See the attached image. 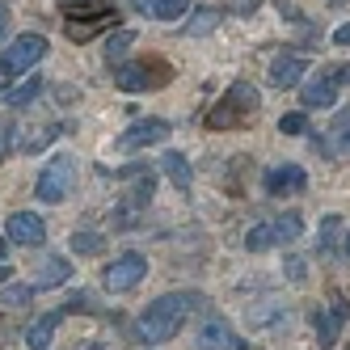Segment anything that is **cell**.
Instances as JSON below:
<instances>
[{"label": "cell", "mask_w": 350, "mask_h": 350, "mask_svg": "<svg viewBox=\"0 0 350 350\" xmlns=\"http://www.w3.org/2000/svg\"><path fill=\"white\" fill-rule=\"evenodd\" d=\"M304 72H308V64L299 59V55H279V59L270 64V85L274 89H295Z\"/></svg>", "instance_id": "12"}, {"label": "cell", "mask_w": 350, "mask_h": 350, "mask_svg": "<svg viewBox=\"0 0 350 350\" xmlns=\"http://www.w3.org/2000/svg\"><path fill=\"white\" fill-rule=\"evenodd\" d=\"M59 321H64V308L38 317V321L30 325V334H26V346H30V350H46V346H51V338H55V329H59Z\"/></svg>", "instance_id": "14"}, {"label": "cell", "mask_w": 350, "mask_h": 350, "mask_svg": "<svg viewBox=\"0 0 350 350\" xmlns=\"http://www.w3.org/2000/svg\"><path fill=\"white\" fill-rule=\"evenodd\" d=\"M161 139H169V122L165 118H144V122H131V127L118 135V148L122 152H139V148H152Z\"/></svg>", "instance_id": "8"}, {"label": "cell", "mask_w": 350, "mask_h": 350, "mask_svg": "<svg viewBox=\"0 0 350 350\" xmlns=\"http://www.w3.org/2000/svg\"><path fill=\"white\" fill-rule=\"evenodd\" d=\"M329 77H334L338 85H350V64H342V68H329Z\"/></svg>", "instance_id": "34"}, {"label": "cell", "mask_w": 350, "mask_h": 350, "mask_svg": "<svg viewBox=\"0 0 350 350\" xmlns=\"http://www.w3.org/2000/svg\"><path fill=\"white\" fill-rule=\"evenodd\" d=\"M279 131H283V135H304V131H308V118L299 114V110H295V114H283V118H279Z\"/></svg>", "instance_id": "28"}, {"label": "cell", "mask_w": 350, "mask_h": 350, "mask_svg": "<svg viewBox=\"0 0 350 350\" xmlns=\"http://www.w3.org/2000/svg\"><path fill=\"white\" fill-rule=\"evenodd\" d=\"M42 55H46V38L42 34H21V38H13V46H5V55H0V77H21V72H30Z\"/></svg>", "instance_id": "5"}, {"label": "cell", "mask_w": 350, "mask_h": 350, "mask_svg": "<svg viewBox=\"0 0 350 350\" xmlns=\"http://www.w3.org/2000/svg\"><path fill=\"white\" fill-rule=\"evenodd\" d=\"M334 139H338V152H350V110H342L338 118H334V131H329Z\"/></svg>", "instance_id": "27"}, {"label": "cell", "mask_w": 350, "mask_h": 350, "mask_svg": "<svg viewBox=\"0 0 350 350\" xmlns=\"http://www.w3.org/2000/svg\"><path fill=\"white\" fill-rule=\"evenodd\" d=\"M338 228H342V219H338V215H325V219H321V241H317V254H334V249H338Z\"/></svg>", "instance_id": "22"}, {"label": "cell", "mask_w": 350, "mask_h": 350, "mask_svg": "<svg viewBox=\"0 0 350 350\" xmlns=\"http://www.w3.org/2000/svg\"><path fill=\"white\" fill-rule=\"evenodd\" d=\"M131 42H135V34H131V30H110V34H106V59H110V64H114V59H122Z\"/></svg>", "instance_id": "23"}, {"label": "cell", "mask_w": 350, "mask_h": 350, "mask_svg": "<svg viewBox=\"0 0 350 350\" xmlns=\"http://www.w3.org/2000/svg\"><path fill=\"white\" fill-rule=\"evenodd\" d=\"M329 299H334V317H338V325H342V321H346V299H342L338 291H334Z\"/></svg>", "instance_id": "35"}, {"label": "cell", "mask_w": 350, "mask_h": 350, "mask_svg": "<svg viewBox=\"0 0 350 350\" xmlns=\"http://www.w3.org/2000/svg\"><path fill=\"white\" fill-rule=\"evenodd\" d=\"M9 274H13V270H9L5 262H0V283H5V279H9Z\"/></svg>", "instance_id": "37"}, {"label": "cell", "mask_w": 350, "mask_h": 350, "mask_svg": "<svg viewBox=\"0 0 350 350\" xmlns=\"http://www.w3.org/2000/svg\"><path fill=\"white\" fill-rule=\"evenodd\" d=\"M299 232H304L299 215H283V219H274V237H279V241H295Z\"/></svg>", "instance_id": "26"}, {"label": "cell", "mask_w": 350, "mask_h": 350, "mask_svg": "<svg viewBox=\"0 0 350 350\" xmlns=\"http://www.w3.org/2000/svg\"><path fill=\"white\" fill-rule=\"evenodd\" d=\"M342 249H346V254H350V237H346V241H342Z\"/></svg>", "instance_id": "38"}, {"label": "cell", "mask_w": 350, "mask_h": 350, "mask_svg": "<svg viewBox=\"0 0 350 350\" xmlns=\"http://www.w3.org/2000/svg\"><path fill=\"white\" fill-rule=\"evenodd\" d=\"M34 299V283H0V308H26Z\"/></svg>", "instance_id": "16"}, {"label": "cell", "mask_w": 350, "mask_h": 350, "mask_svg": "<svg viewBox=\"0 0 350 350\" xmlns=\"http://www.w3.org/2000/svg\"><path fill=\"white\" fill-rule=\"evenodd\" d=\"M81 13H89V17H68V26H64L72 42H89L97 34H110V26H114L110 5H93V9H81Z\"/></svg>", "instance_id": "7"}, {"label": "cell", "mask_w": 350, "mask_h": 350, "mask_svg": "<svg viewBox=\"0 0 350 350\" xmlns=\"http://www.w3.org/2000/svg\"><path fill=\"white\" fill-rule=\"evenodd\" d=\"M13 135H17V127L5 118L0 122V165H5V157H9V148H13Z\"/></svg>", "instance_id": "29"}, {"label": "cell", "mask_w": 350, "mask_h": 350, "mask_svg": "<svg viewBox=\"0 0 350 350\" xmlns=\"http://www.w3.org/2000/svg\"><path fill=\"white\" fill-rule=\"evenodd\" d=\"M72 254H81V258H97V254H106V237L102 232H72Z\"/></svg>", "instance_id": "17"}, {"label": "cell", "mask_w": 350, "mask_h": 350, "mask_svg": "<svg viewBox=\"0 0 350 350\" xmlns=\"http://www.w3.org/2000/svg\"><path fill=\"white\" fill-rule=\"evenodd\" d=\"M334 42H338V46H350V21H346V26H338V30H334Z\"/></svg>", "instance_id": "36"}, {"label": "cell", "mask_w": 350, "mask_h": 350, "mask_svg": "<svg viewBox=\"0 0 350 350\" xmlns=\"http://www.w3.org/2000/svg\"><path fill=\"white\" fill-rule=\"evenodd\" d=\"M279 13H283V17H291V21H304V13H299L291 0H279Z\"/></svg>", "instance_id": "31"}, {"label": "cell", "mask_w": 350, "mask_h": 350, "mask_svg": "<svg viewBox=\"0 0 350 350\" xmlns=\"http://www.w3.org/2000/svg\"><path fill=\"white\" fill-rule=\"evenodd\" d=\"M299 97H304L308 110H329L338 102V81L325 72V77H317V81H308L304 89H299Z\"/></svg>", "instance_id": "11"}, {"label": "cell", "mask_w": 350, "mask_h": 350, "mask_svg": "<svg viewBox=\"0 0 350 350\" xmlns=\"http://www.w3.org/2000/svg\"><path fill=\"white\" fill-rule=\"evenodd\" d=\"M59 5H64L68 13H77V9H93V5H97V0H59Z\"/></svg>", "instance_id": "33"}, {"label": "cell", "mask_w": 350, "mask_h": 350, "mask_svg": "<svg viewBox=\"0 0 350 350\" xmlns=\"http://www.w3.org/2000/svg\"><path fill=\"white\" fill-rule=\"evenodd\" d=\"M312 329L321 334V346H334V338H338V317H325L321 308L312 312Z\"/></svg>", "instance_id": "25"}, {"label": "cell", "mask_w": 350, "mask_h": 350, "mask_svg": "<svg viewBox=\"0 0 350 350\" xmlns=\"http://www.w3.org/2000/svg\"><path fill=\"white\" fill-rule=\"evenodd\" d=\"M68 279H72V266H68L64 258H55V254H51V258L38 266V283H34V287H64Z\"/></svg>", "instance_id": "15"}, {"label": "cell", "mask_w": 350, "mask_h": 350, "mask_svg": "<svg viewBox=\"0 0 350 350\" xmlns=\"http://www.w3.org/2000/svg\"><path fill=\"white\" fill-rule=\"evenodd\" d=\"M38 93H42V77H30V81H21L17 89H9V93H5V106L21 110V106H30Z\"/></svg>", "instance_id": "18"}, {"label": "cell", "mask_w": 350, "mask_h": 350, "mask_svg": "<svg viewBox=\"0 0 350 350\" xmlns=\"http://www.w3.org/2000/svg\"><path fill=\"white\" fill-rule=\"evenodd\" d=\"M173 81V68L169 59H157V55H148V59H131V64H118L114 68V85L122 93H144V89H165Z\"/></svg>", "instance_id": "3"}, {"label": "cell", "mask_w": 350, "mask_h": 350, "mask_svg": "<svg viewBox=\"0 0 350 350\" xmlns=\"http://www.w3.org/2000/svg\"><path fill=\"white\" fill-rule=\"evenodd\" d=\"M308 186V173L299 169V165H274L270 173H266V194H299Z\"/></svg>", "instance_id": "10"}, {"label": "cell", "mask_w": 350, "mask_h": 350, "mask_svg": "<svg viewBox=\"0 0 350 350\" xmlns=\"http://www.w3.org/2000/svg\"><path fill=\"white\" fill-rule=\"evenodd\" d=\"M144 13H152V17H161V21H178V17L190 13V0H148Z\"/></svg>", "instance_id": "20"}, {"label": "cell", "mask_w": 350, "mask_h": 350, "mask_svg": "<svg viewBox=\"0 0 350 350\" xmlns=\"http://www.w3.org/2000/svg\"><path fill=\"white\" fill-rule=\"evenodd\" d=\"M274 241H279V237H274V224H254V228L245 232V249H249V254H262V249H270Z\"/></svg>", "instance_id": "21"}, {"label": "cell", "mask_w": 350, "mask_h": 350, "mask_svg": "<svg viewBox=\"0 0 350 350\" xmlns=\"http://www.w3.org/2000/svg\"><path fill=\"white\" fill-rule=\"evenodd\" d=\"M9 21H13V13H9V5H5V0H0V38L9 34Z\"/></svg>", "instance_id": "32"}, {"label": "cell", "mask_w": 350, "mask_h": 350, "mask_svg": "<svg viewBox=\"0 0 350 350\" xmlns=\"http://www.w3.org/2000/svg\"><path fill=\"white\" fill-rule=\"evenodd\" d=\"M258 106H262V93L249 85V81H237V85H228L224 102L207 110L203 122H207L211 131H232V127H245V122L258 114Z\"/></svg>", "instance_id": "2"}, {"label": "cell", "mask_w": 350, "mask_h": 350, "mask_svg": "<svg viewBox=\"0 0 350 350\" xmlns=\"http://www.w3.org/2000/svg\"><path fill=\"white\" fill-rule=\"evenodd\" d=\"M198 304V295L194 291H173V295H161L157 304H148L144 312H139V321H135V338L139 342H148V346H161V342H169L173 334L182 329V321H186V312Z\"/></svg>", "instance_id": "1"}, {"label": "cell", "mask_w": 350, "mask_h": 350, "mask_svg": "<svg viewBox=\"0 0 350 350\" xmlns=\"http://www.w3.org/2000/svg\"><path fill=\"white\" fill-rule=\"evenodd\" d=\"M72 182H77V161H72L68 152H59V157L46 161V169L38 173L34 194L42 198V203H64V198L72 194Z\"/></svg>", "instance_id": "4"}, {"label": "cell", "mask_w": 350, "mask_h": 350, "mask_svg": "<svg viewBox=\"0 0 350 350\" xmlns=\"http://www.w3.org/2000/svg\"><path fill=\"white\" fill-rule=\"evenodd\" d=\"M215 26H219V9H203V13H198L190 26H186V34H190V38H203V34L215 30Z\"/></svg>", "instance_id": "24"}, {"label": "cell", "mask_w": 350, "mask_h": 350, "mask_svg": "<svg viewBox=\"0 0 350 350\" xmlns=\"http://www.w3.org/2000/svg\"><path fill=\"white\" fill-rule=\"evenodd\" d=\"M144 274H148V262H144L139 254H122V258H114V262L102 270V283H106V291L122 295V291H135V287L144 283Z\"/></svg>", "instance_id": "6"}, {"label": "cell", "mask_w": 350, "mask_h": 350, "mask_svg": "<svg viewBox=\"0 0 350 350\" xmlns=\"http://www.w3.org/2000/svg\"><path fill=\"white\" fill-rule=\"evenodd\" d=\"M5 228H9V241H17V245H42L46 241V224L34 211H13Z\"/></svg>", "instance_id": "9"}, {"label": "cell", "mask_w": 350, "mask_h": 350, "mask_svg": "<svg viewBox=\"0 0 350 350\" xmlns=\"http://www.w3.org/2000/svg\"><path fill=\"white\" fill-rule=\"evenodd\" d=\"M198 346H224V350H245L249 342H241L232 329H228V321H207L203 329H198Z\"/></svg>", "instance_id": "13"}, {"label": "cell", "mask_w": 350, "mask_h": 350, "mask_svg": "<svg viewBox=\"0 0 350 350\" xmlns=\"http://www.w3.org/2000/svg\"><path fill=\"white\" fill-rule=\"evenodd\" d=\"M165 173H169V182L178 186V190H190V161L182 157V152H165Z\"/></svg>", "instance_id": "19"}, {"label": "cell", "mask_w": 350, "mask_h": 350, "mask_svg": "<svg viewBox=\"0 0 350 350\" xmlns=\"http://www.w3.org/2000/svg\"><path fill=\"white\" fill-rule=\"evenodd\" d=\"M304 270H308V266H304V258H287V279H291V283H304V279H308Z\"/></svg>", "instance_id": "30"}]
</instances>
